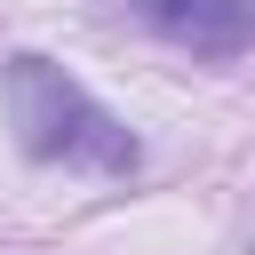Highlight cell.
<instances>
[{"instance_id": "1", "label": "cell", "mask_w": 255, "mask_h": 255, "mask_svg": "<svg viewBox=\"0 0 255 255\" xmlns=\"http://www.w3.org/2000/svg\"><path fill=\"white\" fill-rule=\"evenodd\" d=\"M8 120H16V143L32 159L96 167V175H128L135 167V135L48 56H16L8 64Z\"/></svg>"}, {"instance_id": "2", "label": "cell", "mask_w": 255, "mask_h": 255, "mask_svg": "<svg viewBox=\"0 0 255 255\" xmlns=\"http://www.w3.org/2000/svg\"><path fill=\"white\" fill-rule=\"evenodd\" d=\"M159 40L191 56H239L255 48V0H128Z\"/></svg>"}]
</instances>
